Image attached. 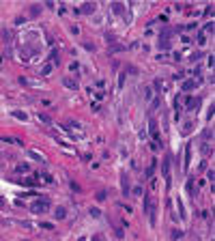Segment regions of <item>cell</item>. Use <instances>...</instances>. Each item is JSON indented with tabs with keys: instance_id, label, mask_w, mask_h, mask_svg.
Returning a JSON list of instances; mask_svg holds the SVG:
<instances>
[{
	"instance_id": "2",
	"label": "cell",
	"mask_w": 215,
	"mask_h": 241,
	"mask_svg": "<svg viewBox=\"0 0 215 241\" xmlns=\"http://www.w3.org/2000/svg\"><path fill=\"white\" fill-rule=\"evenodd\" d=\"M161 174H164V179H166V185L170 187V155H168V157H164V164H161Z\"/></svg>"
},
{
	"instance_id": "9",
	"label": "cell",
	"mask_w": 215,
	"mask_h": 241,
	"mask_svg": "<svg viewBox=\"0 0 215 241\" xmlns=\"http://www.w3.org/2000/svg\"><path fill=\"white\" fill-rule=\"evenodd\" d=\"M28 155H30V157L35 159V161H39V164H45V157H43V155H41V153H39V151H35V148H30V151H28Z\"/></svg>"
},
{
	"instance_id": "12",
	"label": "cell",
	"mask_w": 215,
	"mask_h": 241,
	"mask_svg": "<svg viewBox=\"0 0 215 241\" xmlns=\"http://www.w3.org/2000/svg\"><path fill=\"white\" fill-rule=\"evenodd\" d=\"M121 183H123V194H125V196H129V190H131V187H129L127 174H123V177H121Z\"/></svg>"
},
{
	"instance_id": "25",
	"label": "cell",
	"mask_w": 215,
	"mask_h": 241,
	"mask_svg": "<svg viewBox=\"0 0 215 241\" xmlns=\"http://www.w3.org/2000/svg\"><path fill=\"white\" fill-rule=\"evenodd\" d=\"M112 52H125V45H112Z\"/></svg>"
},
{
	"instance_id": "15",
	"label": "cell",
	"mask_w": 215,
	"mask_h": 241,
	"mask_svg": "<svg viewBox=\"0 0 215 241\" xmlns=\"http://www.w3.org/2000/svg\"><path fill=\"white\" fill-rule=\"evenodd\" d=\"M153 172H155V159L151 161V166H146V172H144V177H148V179H151V177H153Z\"/></svg>"
},
{
	"instance_id": "20",
	"label": "cell",
	"mask_w": 215,
	"mask_h": 241,
	"mask_svg": "<svg viewBox=\"0 0 215 241\" xmlns=\"http://www.w3.org/2000/svg\"><path fill=\"white\" fill-rule=\"evenodd\" d=\"M202 56H204V54H202V52H194V54H191V60H194V62H196V60H200V58H202Z\"/></svg>"
},
{
	"instance_id": "1",
	"label": "cell",
	"mask_w": 215,
	"mask_h": 241,
	"mask_svg": "<svg viewBox=\"0 0 215 241\" xmlns=\"http://www.w3.org/2000/svg\"><path fill=\"white\" fill-rule=\"evenodd\" d=\"M47 209H49V200H47V198H39L37 202L30 204V211H32V213H43V211H47Z\"/></svg>"
},
{
	"instance_id": "5",
	"label": "cell",
	"mask_w": 215,
	"mask_h": 241,
	"mask_svg": "<svg viewBox=\"0 0 215 241\" xmlns=\"http://www.w3.org/2000/svg\"><path fill=\"white\" fill-rule=\"evenodd\" d=\"M95 9H97V4H95V2H86V4H82V9H78V13H82V15H90Z\"/></svg>"
},
{
	"instance_id": "19",
	"label": "cell",
	"mask_w": 215,
	"mask_h": 241,
	"mask_svg": "<svg viewBox=\"0 0 215 241\" xmlns=\"http://www.w3.org/2000/svg\"><path fill=\"white\" fill-rule=\"evenodd\" d=\"M39 13H41V6H32V9H30V15H32V17H37Z\"/></svg>"
},
{
	"instance_id": "21",
	"label": "cell",
	"mask_w": 215,
	"mask_h": 241,
	"mask_svg": "<svg viewBox=\"0 0 215 241\" xmlns=\"http://www.w3.org/2000/svg\"><path fill=\"white\" fill-rule=\"evenodd\" d=\"M125 78H127L125 73H121V75H118V88H123V86H125Z\"/></svg>"
},
{
	"instance_id": "26",
	"label": "cell",
	"mask_w": 215,
	"mask_h": 241,
	"mask_svg": "<svg viewBox=\"0 0 215 241\" xmlns=\"http://www.w3.org/2000/svg\"><path fill=\"white\" fill-rule=\"evenodd\" d=\"M204 41H207V37L200 32V35H198V43H200V45H204Z\"/></svg>"
},
{
	"instance_id": "24",
	"label": "cell",
	"mask_w": 215,
	"mask_h": 241,
	"mask_svg": "<svg viewBox=\"0 0 215 241\" xmlns=\"http://www.w3.org/2000/svg\"><path fill=\"white\" fill-rule=\"evenodd\" d=\"M95 198H97V200H105V192H97Z\"/></svg>"
},
{
	"instance_id": "6",
	"label": "cell",
	"mask_w": 215,
	"mask_h": 241,
	"mask_svg": "<svg viewBox=\"0 0 215 241\" xmlns=\"http://www.w3.org/2000/svg\"><path fill=\"white\" fill-rule=\"evenodd\" d=\"M198 82H200V80H185V82H183V86H181V88H183V93L194 91V88L198 86Z\"/></svg>"
},
{
	"instance_id": "8",
	"label": "cell",
	"mask_w": 215,
	"mask_h": 241,
	"mask_svg": "<svg viewBox=\"0 0 215 241\" xmlns=\"http://www.w3.org/2000/svg\"><path fill=\"white\" fill-rule=\"evenodd\" d=\"M148 134L153 136V140H159V131H157V123H155V121L148 123Z\"/></svg>"
},
{
	"instance_id": "13",
	"label": "cell",
	"mask_w": 215,
	"mask_h": 241,
	"mask_svg": "<svg viewBox=\"0 0 215 241\" xmlns=\"http://www.w3.org/2000/svg\"><path fill=\"white\" fill-rule=\"evenodd\" d=\"M13 116H15V118H19V121H28V114H26V112H22V110H13Z\"/></svg>"
},
{
	"instance_id": "22",
	"label": "cell",
	"mask_w": 215,
	"mask_h": 241,
	"mask_svg": "<svg viewBox=\"0 0 215 241\" xmlns=\"http://www.w3.org/2000/svg\"><path fill=\"white\" fill-rule=\"evenodd\" d=\"M39 121L45 123V125H49V116H47V114H39Z\"/></svg>"
},
{
	"instance_id": "27",
	"label": "cell",
	"mask_w": 215,
	"mask_h": 241,
	"mask_svg": "<svg viewBox=\"0 0 215 241\" xmlns=\"http://www.w3.org/2000/svg\"><path fill=\"white\" fill-rule=\"evenodd\" d=\"M92 241H105V239H103V237H99V235H97V237H95V239H92Z\"/></svg>"
},
{
	"instance_id": "18",
	"label": "cell",
	"mask_w": 215,
	"mask_h": 241,
	"mask_svg": "<svg viewBox=\"0 0 215 241\" xmlns=\"http://www.w3.org/2000/svg\"><path fill=\"white\" fill-rule=\"evenodd\" d=\"M129 194H133V196H140V194H142V187H140V185H135L133 190H129Z\"/></svg>"
},
{
	"instance_id": "4",
	"label": "cell",
	"mask_w": 215,
	"mask_h": 241,
	"mask_svg": "<svg viewBox=\"0 0 215 241\" xmlns=\"http://www.w3.org/2000/svg\"><path fill=\"white\" fill-rule=\"evenodd\" d=\"M185 103H187V105H185V110H191V112H194V110H198V105L202 103V97H196V99H187Z\"/></svg>"
},
{
	"instance_id": "7",
	"label": "cell",
	"mask_w": 215,
	"mask_h": 241,
	"mask_svg": "<svg viewBox=\"0 0 215 241\" xmlns=\"http://www.w3.org/2000/svg\"><path fill=\"white\" fill-rule=\"evenodd\" d=\"M62 84H65L67 88H71V91L78 88V80H75V78H62Z\"/></svg>"
},
{
	"instance_id": "10",
	"label": "cell",
	"mask_w": 215,
	"mask_h": 241,
	"mask_svg": "<svg viewBox=\"0 0 215 241\" xmlns=\"http://www.w3.org/2000/svg\"><path fill=\"white\" fill-rule=\"evenodd\" d=\"M54 217H56V220H65V217H67V209H65V207H56V209H54Z\"/></svg>"
},
{
	"instance_id": "17",
	"label": "cell",
	"mask_w": 215,
	"mask_h": 241,
	"mask_svg": "<svg viewBox=\"0 0 215 241\" xmlns=\"http://www.w3.org/2000/svg\"><path fill=\"white\" fill-rule=\"evenodd\" d=\"M204 32H207V35L213 32V22H207V24H204Z\"/></svg>"
},
{
	"instance_id": "14",
	"label": "cell",
	"mask_w": 215,
	"mask_h": 241,
	"mask_svg": "<svg viewBox=\"0 0 215 241\" xmlns=\"http://www.w3.org/2000/svg\"><path fill=\"white\" fill-rule=\"evenodd\" d=\"M52 67H54L52 62H45L41 67V75H49V73H52Z\"/></svg>"
},
{
	"instance_id": "3",
	"label": "cell",
	"mask_w": 215,
	"mask_h": 241,
	"mask_svg": "<svg viewBox=\"0 0 215 241\" xmlns=\"http://www.w3.org/2000/svg\"><path fill=\"white\" fill-rule=\"evenodd\" d=\"M62 129H65V131H75V134H80V131H82V125H80L78 121H67V123L62 125Z\"/></svg>"
},
{
	"instance_id": "16",
	"label": "cell",
	"mask_w": 215,
	"mask_h": 241,
	"mask_svg": "<svg viewBox=\"0 0 215 241\" xmlns=\"http://www.w3.org/2000/svg\"><path fill=\"white\" fill-rule=\"evenodd\" d=\"M28 170H30V166H28V164H19V166L15 168V172H28Z\"/></svg>"
},
{
	"instance_id": "28",
	"label": "cell",
	"mask_w": 215,
	"mask_h": 241,
	"mask_svg": "<svg viewBox=\"0 0 215 241\" xmlns=\"http://www.w3.org/2000/svg\"><path fill=\"white\" fill-rule=\"evenodd\" d=\"M0 204H2V198H0Z\"/></svg>"
},
{
	"instance_id": "23",
	"label": "cell",
	"mask_w": 215,
	"mask_h": 241,
	"mask_svg": "<svg viewBox=\"0 0 215 241\" xmlns=\"http://www.w3.org/2000/svg\"><path fill=\"white\" fill-rule=\"evenodd\" d=\"M176 202H178V209H181V217H183V220H185V209H183V202H181V198H178V200H176Z\"/></svg>"
},
{
	"instance_id": "11",
	"label": "cell",
	"mask_w": 215,
	"mask_h": 241,
	"mask_svg": "<svg viewBox=\"0 0 215 241\" xmlns=\"http://www.w3.org/2000/svg\"><path fill=\"white\" fill-rule=\"evenodd\" d=\"M112 13H116V15H123V13H125V6H123L121 2H112Z\"/></svg>"
}]
</instances>
